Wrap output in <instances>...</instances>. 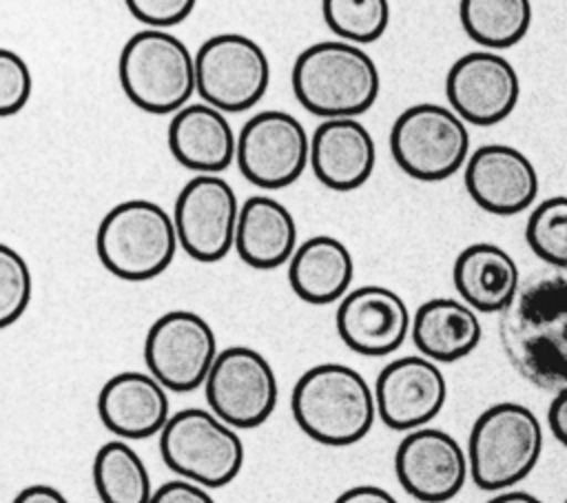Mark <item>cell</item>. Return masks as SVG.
Wrapping results in <instances>:
<instances>
[{
    "instance_id": "32",
    "label": "cell",
    "mask_w": 567,
    "mask_h": 503,
    "mask_svg": "<svg viewBox=\"0 0 567 503\" xmlns=\"http://www.w3.org/2000/svg\"><path fill=\"white\" fill-rule=\"evenodd\" d=\"M128 13L146 29L166 31L182 24L195 9L193 0H126Z\"/></svg>"
},
{
    "instance_id": "25",
    "label": "cell",
    "mask_w": 567,
    "mask_h": 503,
    "mask_svg": "<svg viewBox=\"0 0 567 503\" xmlns=\"http://www.w3.org/2000/svg\"><path fill=\"white\" fill-rule=\"evenodd\" d=\"M354 261L343 242L330 235H315L297 244L288 259V281L292 292L312 306L341 299L352 284Z\"/></svg>"
},
{
    "instance_id": "8",
    "label": "cell",
    "mask_w": 567,
    "mask_h": 503,
    "mask_svg": "<svg viewBox=\"0 0 567 503\" xmlns=\"http://www.w3.org/2000/svg\"><path fill=\"white\" fill-rule=\"evenodd\" d=\"M390 153L405 175L421 182H441L465 166L470 131L450 106L419 102L392 122Z\"/></svg>"
},
{
    "instance_id": "22",
    "label": "cell",
    "mask_w": 567,
    "mask_h": 503,
    "mask_svg": "<svg viewBox=\"0 0 567 503\" xmlns=\"http://www.w3.org/2000/svg\"><path fill=\"white\" fill-rule=\"evenodd\" d=\"M452 281L461 301L474 312H501L520 286V270L514 257L489 242L463 248L452 266Z\"/></svg>"
},
{
    "instance_id": "29",
    "label": "cell",
    "mask_w": 567,
    "mask_h": 503,
    "mask_svg": "<svg viewBox=\"0 0 567 503\" xmlns=\"http://www.w3.org/2000/svg\"><path fill=\"white\" fill-rule=\"evenodd\" d=\"M525 239L538 259L567 270V195L547 197L532 208Z\"/></svg>"
},
{
    "instance_id": "14",
    "label": "cell",
    "mask_w": 567,
    "mask_h": 503,
    "mask_svg": "<svg viewBox=\"0 0 567 503\" xmlns=\"http://www.w3.org/2000/svg\"><path fill=\"white\" fill-rule=\"evenodd\" d=\"M450 109L474 126H492L509 117L520 97V80L509 60L494 51L461 55L445 75Z\"/></svg>"
},
{
    "instance_id": "13",
    "label": "cell",
    "mask_w": 567,
    "mask_h": 503,
    "mask_svg": "<svg viewBox=\"0 0 567 503\" xmlns=\"http://www.w3.org/2000/svg\"><path fill=\"white\" fill-rule=\"evenodd\" d=\"M239 202L221 175H195L177 193L173 226L177 246L204 264L224 259L235 244Z\"/></svg>"
},
{
    "instance_id": "35",
    "label": "cell",
    "mask_w": 567,
    "mask_h": 503,
    "mask_svg": "<svg viewBox=\"0 0 567 503\" xmlns=\"http://www.w3.org/2000/svg\"><path fill=\"white\" fill-rule=\"evenodd\" d=\"M547 423L551 434L567 448V388L554 394L547 410Z\"/></svg>"
},
{
    "instance_id": "34",
    "label": "cell",
    "mask_w": 567,
    "mask_h": 503,
    "mask_svg": "<svg viewBox=\"0 0 567 503\" xmlns=\"http://www.w3.org/2000/svg\"><path fill=\"white\" fill-rule=\"evenodd\" d=\"M332 503H399V501L385 487L363 483V485H352L343 490Z\"/></svg>"
},
{
    "instance_id": "30",
    "label": "cell",
    "mask_w": 567,
    "mask_h": 503,
    "mask_svg": "<svg viewBox=\"0 0 567 503\" xmlns=\"http://www.w3.org/2000/svg\"><path fill=\"white\" fill-rule=\"evenodd\" d=\"M33 277L27 259L0 242V330L13 326L31 304Z\"/></svg>"
},
{
    "instance_id": "3",
    "label": "cell",
    "mask_w": 567,
    "mask_h": 503,
    "mask_svg": "<svg viewBox=\"0 0 567 503\" xmlns=\"http://www.w3.org/2000/svg\"><path fill=\"white\" fill-rule=\"evenodd\" d=\"M292 93L323 120L359 117L379 97L381 75L374 60L354 44L323 40L306 47L292 64Z\"/></svg>"
},
{
    "instance_id": "37",
    "label": "cell",
    "mask_w": 567,
    "mask_h": 503,
    "mask_svg": "<svg viewBox=\"0 0 567 503\" xmlns=\"http://www.w3.org/2000/svg\"><path fill=\"white\" fill-rule=\"evenodd\" d=\"M485 503H543V501L538 496L529 494V492H523V490H505V492L494 494Z\"/></svg>"
},
{
    "instance_id": "24",
    "label": "cell",
    "mask_w": 567,
    "mask_h": 503,
    "mask_svg": "<svg viewBox=\"0 0 567 503\" xmlns=\"http://www.w3.org/2000/svg\"><path fill=\"white\" fill-rule=\"evenodd\" d=\"M410 335L421 357L434 363H452L478 346L483 328L478 312L461 299L434 297L412 315Z\"/></svg>"
},
{
    "instance_id": "18",
    "label": "cell",
    "mask_w": 567,
    "mask_h": 503,
    "mask_svg": "<svg viewBox=\"0 0 567 503\" xmlns=\"http://www.w3.org/2000/svg\"><path fill=\"white\" fill-rule=\"evenodd\" d=\"M412 315L403 297L385 286H361L339 299L334 326L339 339L357 355L385 357L410 332Z\"/></svg>"
},
{
    "instance_id": "38",
    "label": "cell",
    "mask_w": 567,
    "mask_h": 503,
    "mask_svg": "<svg viewBox=\"0 0 567 503\" xmlns=\"http://www.w3.org/2000/svg\"><path fill=\"white\" fill-rule=\"evenodd\" d=\"M565 503H567V499H565Z\"/></svg>"
},
{
    "instance_id": "9",
    "label": "cell",
    "mask_w": 567,
    "mask_h": 503,
    "mask_svg": "<svg viewBox=\"0 0 567 503\" xmlns=\"http://www.w3.org/2000/svg\"><path fill=\"white\" fill-rule=\"evenodd\" d=\"M268 84V55L248 35L217 33L195 53V93L224 115L252 109Z\"/></svg>"
},
{
    "instance_id": "28",
    "label": "cell",
    "mask_w": 567,
    "mask_h": 503,
    "mask_svg": "<svg viewBox=\"0 0 567 503\" xmlns=\"http://www.w3.org/2000/svg\"><path fill=\"white\" fill-rule=\"evenodd\" d=\"M328 29L348 44L361 47L379 40L390 22L385 0H326L321 4Z\"/></svg>"
},
{
    "instance_id": "31",
    "label": "cell",
    "mask_w": 567,
    "mask_h": 503,
    "mask_svg": "<svg viewBox=\"0 0 567 503\" xmlns=\"http://www.w3.org/2000/svg\"><path fill=\"white\" fill-rule=\"evenodd\" d=\"M33 91V75L22 55L0 47V117L20 113Z\"/></svg>"
},
{
    "instance_id": "17",
    "label": "cell",
    "mask_w": 567,
    "mask_h": 503,
    "mask_svg": "<svg viewBox=\"0 0 567 503\" xmlns=\"http://www.w3.org/2000/svg\"><path fill=\"white\" fill-rule=\"evenodd\" d=\"M467 195L492 215H516L529 208L540 188L532 160L509 144H483L463 166Z\"/></svg>"
},
{
    "instance_id": "20",
    "label": "cell",
    "mask_w": 567,
    "mask_h": 503,
    "mask_svg": "<svg viewBox=\"0 0 567 503\" xmlns=\"http://www.w3.org/2000/svg\"><path fill=\"white\" fill-rule=\"evenodd\" d=\"M97 417L122 441L148 439L166 425L171 403L166 390L148 372L124 370L106 379L100 388Z\"/></svg>"
},
{
    "instance_id": "2",
    "label": "cell",
    "mask_w": 567,
    "mask_h": 503,
    "mask_svg": "<svg viewBox=\"0 0 567 503\" xmlns=\"http://www.w3.org/2000/svg\"><path fill=\"white\" fill-rule=\"evenodd\" d=\"M290 410L306 437L330 448L359 443L377 419L372 388L346 363L308 368L292 388Z\"/></svg>"
},
{
    "instance_id": "10",
    "label": "cell",
    "mask_w": 567,
    "mask_h": 503,
    "mask_svg": "<svg viewBox=\"0 0 567 503\" xmlns=\"http://www.w3.org/2000/svg\"><path fill=\"white\" fill-rule=\"evenodd\" d=\"M208 410L233 430H252L277 408L279 386L270 361L248 346L217 352L204 381Z\"/></svg>"
},
{
    "instance_id": "11",
    "label": "cell",
    "mask_w": 567,
    "mask_h": 503,
    "mask_svg": "<svg viewBox=\"0 0 567 503\" xmlns=\"http://www.w3.org/2000/svg\"><path fill=\"white\" fill-rule=\"evenodd\" d=\"M217 352L215 330L193 310L159 315L144 339L148 374L166 392H193L204 386Z\"/></svg>"
},
{
    "instance_id": "19",
    "label": "cell",
    "mask_w": 567,
    "mask_h": 503,
    "mask_svg": "<svg viewBox=\"0 0 567 503\" xmlns=\"http://www.w3.org/2000/svg\"><path fill=\"white\" fill-rule=\"evenodd\" d=\"M374 137L354 117L323 120L310 135L308 164L330 191L343 193L363 186L374 171Z\"/></svg>"
},
{
    "instance_id": "5",
    "label": "cell",
    "mask_w": 567,
    "mask_h": 503,
    "mask_svg": "<svg viewBox=\"0 0 567 503\" xmlns=\"http://www.w3.org/2000/svg\"><path fill=\"white\" fill-rule=\"evenodd\" d=\"M175 250L173 217L151 199L120 202L97 224V259L124 281L159 277L173 264Z\"/></svg>"
},
{
    "instance_id": "15",
    "label": "cell",
    "mask_w": 567,
    "mask_h": 503,
    "mask_svg": "<svg viewBox=\"0 0 567 503\" xmlns=\"http://www.w3.org/2000/svg\"><path fill=\"white\" fill-rule=\"evenodd\" d=\"M394 474L421 503L452 501L470 476L461 443L450 432L427 425L405 432L394 452Z\"/></svg>"
},
{
    "instance_id": "21",
    "label": "cell",
    "mask_w": 567,
    "mask_h": 503,
    "mask_svg": "<svg viewBox=\"0 0 567 503\" xmlns=\"http://www.w3.org/2000/svg\"><path fill=\"white\" fill-rule=\"evenodd\" d=\"M166 142L171 155L195 175H219L235 162L237 135L228 117L204 104L193 102L173 113Z\"/></svg>"
},
{
    "instance_id": "7",
    "label": "cell",
    "mask_w": 567,
    "mask_h": 503,
    "mask_svg": "<svg viewBox=\"0 0 567 503\" xmlns=\"http://www.w3.org/2000/svg\"><path fill=\"white\" fill-rule=\"evenodd\" d=\"M159 454L179 479L206 490L224 487L244 465V443L230 425L204 408H184L159 432Z\"/></svg>"
},
{
    "instance_id": "33",
    "label": "cell",
    "mask_w": 567,
    "mask_h": 503,
    "mask_svg": "<svg viewBox=\"0 0 567 503\" xmlns=\"http://www.w3.org/2000/svg\"><path fill=\"white\" fill-rule=\"evenodd\" d=\"M148 503H215L210 492L197 483L173 479L153 490Z\"/></svg>"
},
{
    "instance_id": "27",
    "label": "cell",
    "mask_w": 567,
    "mask_h": 503,
    "mask_svg": "<svg viewBox=\"0 0 567 503\" xmlns=\"http://www.w3.org/2000/svg\"><path fill=\"white\" fill-rule=\"evenodd\" d=\"M458 18L465 33L485 51L509 49L525 38L532 4L527 0H463Z\"/></svg>"
},
{
    "instance_id": "16",
    "label": "cell",
    "mask_w": 567,
    "mask_h": 503,
    "mask_svg": "<svg viewBox=\"0 0 567 503\" xmlns=\"http://www.w3.org/2000/svg\"><path fill=\"white\" fill-rule=\"evenodd\" d=\"M377 417L396 432L425 428L445 406L447 383L441 368L421 357H399L381 368L374 381Z\"/></svg>"
},
{
    "instance_id": "12",
    "label": "cell",
    "mask_w": 567,
    "mask_h": 503,
    "mask_svg": "<svg viewBox=\"0 0 567 503\" xmlns=\"http://www.w3.org/2000/svg\"><path fill=\"white\" fill-rule=\"evenodd\" d=\"M308 157L310 135L286 111H259L237 133L235 162L257 188L279 191L290 186L308 168Z\"/></svg>"
},
{
    "instance_id": "6",
    "label": "cell",
    "mask_w": 567,
    "mask_h": 503,
    "mask_svg": "<svg viewBox=\"0 0 567 503\" xmlns=\"http://www.w3.org/2000/svg\"><path fill=\"white\" fill-rule=\"evenodd\" d=\"M117 78L131 104L153 115H173L195 93V55L171 31L142 29L124 42Z\"/></svg>"
},
{
    "instance_id": "36",
    "label": "cell",
    "mask_w": 567,
    "mask_h": 503,
    "mask_svg": "<svg viewBox=\"0 0 567 503\" xmlns=\"http://www.w3.org/2000/svg\"><path fill=\"white\" fill-rule=\"evenodd\" d=\"M11 503H71V501L49 483H33L22 487Z\"/></svg>"
},
{
    "instance_id": "26",
    "label": "cell",
    "mask_w": 567,
    "mask_h": 503,
    "mask_svg": "<svg viewBox=\"0 0 567 503\" xmlns=\"http://www.w3.org/2000/svg\"><path fill=\"white\" fill-rule=\"evenodd\" d=\"M93 485L102 503H148L153 487L146 463L122 439L106 441L93 456Z\"/></svg>"
},
{
    "instance_id": "1",
    "label": "cell",
    "mask_w": 567,
    "mask_h": 503,
    "mask_svg": "<svg viewBox=\"0 0 567 503\" xmlns=\"http://www.w3.org/2000/svg\"><path fill=\"white\" fill-rule=\"evenodd\" d=\"M498 339L512 368L540 390L567 388V270L532 275L498 312Z\"/></svg>"
},
{
    "instance_id": "4",
    "label": "cell",
    "mask_w": 567,
    "mask_h": 503,
    "mask_svg": "<svg viewBox=\"0 0 567 503\" xmlns=\"http://www.w3.org/2000/svg\"><path fill=\"white\" fill-rule=\"evenodd\" d=\"M543 428L523 403L501 401L485 408L467 437V472L485 492H505L520 483L538 463Z\"/></svg>"
},
{
    "instance_id": "23",
    "label": "cell",
    "mask_w": 567,
    "mask_h": 503,
    "mask_svg": "<svg viewBox=\"0 0 567 503\" xmlns=\"http://www.w3.org/2000/svg\"><path fill=\"white\" fill-rule=\"evenodd\" d=\"M233 248L244 264L257 270L288 264L297 248V222L275 197L252 195L239 204Z\"/></svg>"
}]
</instances>
